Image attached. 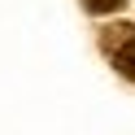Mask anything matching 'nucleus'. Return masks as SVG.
I'll use <instances>...</instances> for the list:
<instances>
[{
    "instance_id": "1",
    "label": "nucleus",
    "mask_w": 135,
    "mask_h": 135,
    "mask_svg": "<svg viewBox=\"0 0 135 135\" xmlns=\"http://www.w3.org/2000/svg\"><path fill=\"white\" fill-rule=\"evenodd\" d=\"M100 48H105L109 65H113L122 79L135 83V26L131 22H109L100 31Z\"/></svg>"
},
{
    "instance_id": "2",
    "label": "nucleus",
    "mask_w": 135,
    "mask_h": 135,
    "mask_svg": "<svg viewBox=\"0 0 135 135\" xmlns=\"http://www.w3.org/2000/svg\"><path fill=\"white\" fill-rule=\"evenodd\" d=\"M83 4H87L91 13H109V9H122L126 0H83Z\"/></svg>"
}]
</instances>
